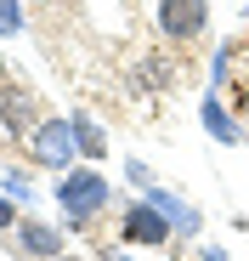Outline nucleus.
Instances as JSON below:
<instances>
[{
    "mask_svg": "<svg viewBox=\"0 0 249 261\" xmlns=\"http://www.w3.org/2000/svg\"><path fill=\"white\" fill-rule=\"evenodd\" d=\"M108 199H113V188H108V176L97 165H74V170L57 176V204H63L68 227H91L97 216L108 210Z\"/></svg>",
    "mask_w": 249,
    "mask_h": 261,
    "instance_id": "f257e3e1",
    "label": "nucleus"
},
{
    "mask_svg": "<svg viewBox=\"0 0 249 261\" xmlns=\"http://www.w3.org/2000/svg\"><path fill=\"white\" fill-rule=\"evenodd\" d=\"M119 244L124 250H164L176 239V222L164 216L153 199H131V204H119Z\"/></svg>",
    "mask_w": 249,
    "mask_h": 261,
    "instance_id": "f03ea898",
    "label": "nucleus"
},
{
    "mask_svg": "<svg viewBox=\"0 0 249 261\" xmlns=\"http://www.w3.org/2000/svg\"><path fill=\"white\" fill-rule=\"evenodd\" d=\"M28 159L40 165V170H74V159H79V137H74V119H57V114H46L34 125V137H28Z\"/></svg>",
    "mask_w": 249,
    "mask_h": 261,
    "instance_id": "7ed1b4c3",
    "label": "nucleus"
},
{
    "mask_svg": "<svg viewBox=\"0 0 249 261\" xmlns=\"http://www.w3.org/2000/svg\"><path fill=\"white\" fill-rule=\"evenodd\" d=\"M153 29L170 46H193L210 29V0H153Z\"/></svg>",
    "mask_w": 249,
    "mask_h": 261,
    "instance_id": "20e7f679",
    "label": "nucleus"
},
{
    "mask_svg": "<svg viewBox=\"0 0 249 261\" xmlns=\"http://www.w3.org/2000/svg\"><path fill=\"white\" fill-rule=\"evenodd\" d=\"M40 119H46V114H40V97L6 74V80H0V130H6L12 142H28Z\"/></svg>",
    "mask_w": 249,
    "mask_h": 261,
    "instance_id": "39448f33",
    "label": "nucleus"
},
{
    "mask_svg": "<svg viewBox=\"0 0 249 261\" xmlns=\"http://www.w3.org/2000/svg\"><path fill=\"white\" fill-rule=\"evenodd\" d=\"M12 250H17L23 261H51V255H63V227L40 222V216H17V227H12Z\"/></svg>",
    "mask_w": 249,
    "mask_h": 261,
    "instance_id": "423d86ee",
    "label": "nucleus"
},
{
    "mask_svg": "<svg viewBox=\"0 0 249 261\" xmlns=\"http://www.w3.org/2000/svg\"><path fill=\"white\" fill-rule=\"evenodd\" d=\"M68 119H74V137H79V159L102 165V159H108V130H102L91 114H68Z\"/></svg>",
    "mask_w": 249,
    "mask_h": 261,
    "instance_id": "0eeeda50",
    "label": "nucleus"
},
{
    "mask_svg": "<svg viewBox=\"0 0 249 261\" xmlns=\"http://www.w3.org/2000/svg\"><path fill=\"white\" fill-rule=\"evenodd\" d=\"M198 119L210 125V137H221V142H243V125H232V119H227V102H221L215 91H204V102H198Z\"/></svg>",
    "mask_w": 249,
    "mask_h": 261,
    "instance_id": "6e6552de",
    "label": "nucleus"
},
{
    "mask_svg": "<svg viewBox=\"0 0 249 261\" xmlns=\"http://www.w3.org/2000/svg\"><path fill=\"white\" fill-rule=\"evenodd\" d=\"M23 29V12H17V0H0V34H17Z\"/></svg>",
    "mask_w": 249,
    "mask_h": 261,
    "instance_id": "1a4fd4ad",
    "label": "nucleus"
},
{
    "mask_svg": "<svg viewBox=\"0 0 249 261\" xmlns=\"http://www.w3.org/2000/svg\"><path fill=\"white\" fill-rule=\"evenodd\" d=\"M232 57H238V51H232V46H221V51L210 57V74H215V80H227V74H232Z\"/></svg>",
    "mask_w": 249,
    "mask_h": 261,
    "instance_id": "9d476101",
    "label": "nucleus"
},
{
    "mask_svg": "<svg viewBox=\"0 0 249 261\" xmlns=\"http://www.w3.org/2000/svg\"><path fill=\"white\" fill-rule=\"evenodd\" d=\"M12 227H17V199L0 193V233H12Z\"/></svg>",
    "mask_w": 249,
    "mask_h": 261,
    "instance_id": "9b49d317",
    "label": "nucleus"
},
{
    "mask_svg": "<svg viewBox=\"0 0 249 261\" xmlns=\"http://www.w3.org/2000/svg\"><path fill=\"white\" fill-rule=\"evenodd\" d=\"M124 170H131V182H136V188H142V193H147V188H153V176H147V165H142V159H131V165H124Z\"/></svg>",
    "mask_w": 249,
    "mask_h": 261,
    "instance_id": "f8f14e48",
    "label": "nucleus"
},
{
    "mask_svg": "<svg viewBox=\"0 0 249 261\" xmlns=\"http://www.w3.org/2000/svg\"><path fill=\"white\" fill-rule=\"evenodd\" d=\"M238 114H249V80H238Z\"/></svg>",
    "mask_w": 249,
    "mask_h": 261,
    "instance_id": "ddd939ff",
    "label": "nucleus"
},
{
    "mask_svg": "<svg viewBox=\"0 0 249 261\" xmlns=\"http://www.w3.org/2000/svg\"><path fill=\"white\" fill-rule=\"evenodd\" d=\"M198 261H227V255H221L215 244H204V250H198Z\"/></svg>",
    "mask_w": 249,
    "mask_h": 261,
    "instance_id": "4468645a",
    "label": "nucleus"
},
{
    "mask_svg": "<svg viewBox=\"0 0 249 261\" xmlns=\"http://www.w3.org/2000/svg\"><path fill=\"white\" fill-rule=\"evenodd\" d=\"M51 261H79V255H68V250H63V255H51Z\"/></svg>",
    "mask_w": 249,
    "mask_h": 261,
    "instance_id": "2eb2a0df",
    "label": "nucleus"
},
{
    "mask_svg": "<svg viewBox=\"0 0 249 261\" xmlns=\"http://www.w3.org/2000/svg\"><path fill=\"white\" fill-rule=\"evenodd\" d=\"M0 80H6V57H0Z\"/></svg>",
    "mask_w": 249,
    "mask_h": 261,
    "instance_id": "dca6fc26",
    "label": "nucleus"
},
{
    "mask_svg": "<svg viewBox=\"0 0 249 261\" xmlns=\"http://www.w3.org/2000/svg\"><path fill=\"white\" fill-rule=\"evenodd\" d=\"M243 17H249V6H243Z\"/></svg>",
    "mask_w": 249,
    "mask_h": 261,
    "instance_id": "f3484780",
    "label": "nucleus"
}]
</instances>
